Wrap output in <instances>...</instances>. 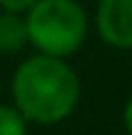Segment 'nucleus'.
<instances>
[{"mask_svg": "<svg viewBox=\"0 0 132 135\" xmlns=\"http://www.w3.org/2000/svg\"><path fill=\"white\" fill-rule=\"evenodd\" d=\"M124 130H127V135H132V96L124 104Z\"/></svg>", "mask_w": 132, "mask_h": 135, "instance_id": "7", "label": "nucleus"}, {"mask_svg": "<svg viewBox=\"0 0 132 135\" xmlns=\"http://www.w3.org/2000/svg\"><path fill=\"white\" fill-rule=\"evenodd\" d=\"M13 107L36 125H57L67 119L80 101V78L62 57L36 52L23 60L11 78Z\"/></svg>", "mask_w": 132, "mask_h": 135, "instance_id": "1", "label": "nucleus"}, {"mask_svg": "<svg viewBox=\"0 0 132 135\" xmlns=\"http://www.w3.org/2000/svg\"><path fill=\"white\" fill-rule=\"evenodd\" d=\"M29 47V29L23 13L0 11V55H18Z\"/></svg>", "mask_w": 132, "mask_h": 135, "instance_id": "4", "label": "nucleus"}, {"mask_svg": "<svg viewBox=\"0 0 132 135\" xmlns=\"http://www.w3.org/2000/svg\"><path fill=\"white\" fill-rule=\"evenodd\" d=\"M96 31L114 50H132V0H99Z\"/></svg>", "mask_w": 132, "mask_h": 135, "instance_id": "3", "label": "nucleus"}, {"mask_svg": "<svg viewBox=\"0 0 132 135\" xmlns=\"http://www.w3.org/2000/svg\"><path fill=\"white\" fill-rule=\"evenodd\" d=\"M29 119L13 104H0V135H26Z\"/></svg>", "mask_w": 132, "mask_h": 135, "instance_id": "5", "label": "nucleus"}, {"mask_svg": "<svg viewBox=\"0 0 132 135\" xmlns=\"http://www.w3.org/2000/svg\"><path fill=\"white\" fill-rule=\"evenodd\" d=\"M34 5V0H0V11H13V13H26Z\"/></svg>", "mask_w": 132, "mask_h": 135, "instance_id": "6", "label": "nucleus"}, {"mask_svg": "<svg viewBox=\"0 0 132 135\" xmlns=\"http://www.w3.org/2000/svg\"><path fill=\"white\" fill-rule=\"evenodd\" d=\"M29 44L42 55L70 57L88 36V13L78 0H34L23 13Z\"/></svg>", "mask_w": 132, "mask_h": 135, "instance_id": "2", "label": "nucleus"}]
</instances>
